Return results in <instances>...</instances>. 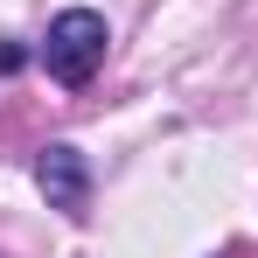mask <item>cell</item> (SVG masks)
<instances>
[{
    "label": "cell",
    "instance_id": "cell-1",
    "mask_svg": "<svg viewBox=\"0 0 258 258\" xmlns=\"http://www.w3.org/2000/svg\"><path fill=\"white\" fill-rule=\"evenodd\" d=\"M42 63L56 84H91V70L105 63V14L91 7H70L49 21V42H42Z\"/></svg>",
    "mask_w": 258,
    "mask_h": 258
},
{
    "label": "cell",
    "instance_id": "cell-2",
    "mask_svg": "<svg viewBox=\"0 0 258 258\" xmlns=\"http://www.w3.org/2000/svg\"><path fill=\"white\" fill-rule=\"evenodd\" d=\"M35 188L49 196V210L63 216H84L91 210V168L77 147H42V161H35Z\"/></svg>",
    "mask_w": 258,
    "mask_h": 258
}]
</instances>
